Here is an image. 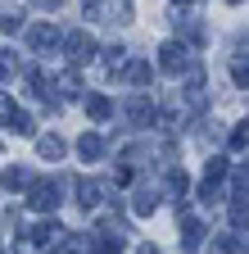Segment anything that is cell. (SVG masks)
<instances>
[{
    "instance_id": "obj_15",
    "label": "cell",
    "mask_w": 249,
    "mask_h": 254,
    "mask_svg": "<svg viewBox=\"0 0 249 254\" xmlns=\"http://www.w3.org/2000/svg\"><path fill=\"white\" fill-rule=\"evenodd\" d=\"M54 86H59V95H64V100H77V95H82V77H77V68H73V73H64Z\"/></svg>"
},
{
    "instance_id": "obj_20",
    "label": "cell",
    "mask_w": 249,
    "mask_h": 254,
    "mask_svg": "<svg viewBox=\"0 0 249 254\" xmlns=\"http://www.w3.org/2000/svg\"><path fill=\"white\" fill-rule=\"evenodd\" d=\"M0 32H5V37L23 32V14H18V9H5V14H0Z\"/></svg>"
},
{
    "instance_id": "obj_13",
    "label": "cell",
    "mask_w": 249,
    "mask_h": 254,
    "mask_svg": "<svg viewBox=\"0 0 249 254\" xmlns=\"http://www.w3.org/2000/svg\"><path fill=\"white\" fill-rule=\"evenodd\" d=\"M77 154L96 164V159H104V141H100L96 132H82V141H77Z\"/></svg>"
},
{
    "instance_id": "obj_10",
    "label": "cell",
    "mask_w": 249,
    "mask_h": 254,
    "mask_svg": "<svg viewBox=\"0 0 249 254\" xmlns=\"http://www.w3.org/2000/svg\"><path fill=\"white\" fill-rule=\"evenodd\" d=\"M181 245L186 250H199L204 245V222L199 218H181Z\"/></svg>"
},
{
    "instance_id": "obj_5",
    "label": "cell",
    "mask_w": 249,
    "mask_h": 254,
    "mask_svg": "<svg viewBox=\"0 0 249 254\" xmlns=\"http://www.w3.org/2000/svg\"><path fill=\"white\" fill-rule=\"evenodd\" d=\"M54 41H64V37H59V27L54 23H37V27H27V50H50Z\"/></svg>"
},
{
    "instance_id": "obj_6",
    "label": "cell",
    "mask_w": 249,
    "mask_h": 254,
    "mask_svg": "<svg viewBox=\"0 0 249 254\" xmlns=\"http://www.w3.org/2000/svg\"><path fill=\"white\" fill-rule=\"evenodd\" d=\"M159 200H163V195H159V186H136V195H132V213H136V218H149L154 209H159Z\"/></svg>"
},
{
    "instance_id": "obj_1",
    "label": "cell",
    "mask_w": 249,
    "mask_h": 254,
    "mask_svg": "<svg viewBox=\"0 0 249 254\" xmlns=\"http://www.w3.org/2000/svg\"><path fill=\"white\" fill-rule=\"evenodd\" d=\"M64 55H68L73 68H77V64H91V59H96V37H91V32H82V27L64 32Z\"/></svg>"
},
{
    "instance_id": "obj_18",
    "label": "cell",
    "mask_w": 249,
    "mask_h": 254,
    "mask_svg": "<svg viewBox=\"0 0 249 254\" xmlns=\"http://www.w3.org/2000/svg\"><path fill=\"white\" fill-rule=\"evenodd\" d=\"M240 250H245V245H240L236 236H213V241H208V254H240Z\"/></svg>"
},
{
    "instance_id": "obj_11",
    "label": "cell",
    "mask_w": 249,
    "mask_h": 254,
    "mask_svg": "<svg viewBox=\"0 0 249 254\" xmlns=\"http://www.w3.org/2000/svg\"><path fill=\"white\" fill-rule=\"evenodd\" d=\"M27 82H32V91H37V100L46 105V100H50V91H54V77H50V73H41L37 64H32V68H27Z\"/></svg>"
},
{
    "instance_id": "obj_27",
    "label": "cell",
    "mask_w": 249,
    "mask_h": 254,
    "mask_svg": "<svg viewBox=\"0 0 249 254\" xmlns=\"http://www.w3.org/2000/svg\"><path fill=\"white\" fill-rule=\"evenodd\" d=\"M136 254H159V245H149V241H145V245H141Z\"/></svg>"
},
{
    "instance_id": "obj_2",
    "label": "cell",
    "mask_w": 249,
    "mask_h": 254,
    "mask_svg": "<svg viewBox=\"0 0 249 254\" xmlns=\"http://www.w3.org/2000/svg\"><path fill=\"white\" fill-rule=\"evenodd\" d=\"M159 68L163 73H191V50H186V41H163L159 46Z\"/></svg>"
},
{
    "instance_id": "obj_8",
    "label": "cell",
    "mask_w": 249,
    "mask_h": 254,
    "mask_svg": "<svg viewBox=\"0 0 249 254\" xmlns=\"http://www.w3.org/2000/svg\"><path fill=\"white\" fill-rule=\"evenodd\" d=\"M73 195H77V200H73L77 209H96L100 195H104V186H96V182H77V186H73Z\"/></svg>"
},
{
    "instance_id": "obj_22",
    "label": "cell",
    "mask_w": 249,
    "mask_h": 254,
    "mask_svg": "<svg viewBox=\"0 0 249 254\" xmlns=\"http://www.w3.org/2000/svg\"><path fill=\"white\" fill-rule=\"evenodd\" d=\"M18 118V105H14V95L9 91H0V123H14Z\"/></svg>"
},
{
    "instance_id": "obj_12",
    "label": "cell",
    "mask_w": 249,
    "mask_h": 254,
    "mask_svg": "<svg viewBox=\"0 0 249 254\" xmlns=\"http://www.w3.org/2000/svg\"><path fill=\"white\" fill-rule=\"evenodd\" d=\"M113 114V100H109V95H86V118L91 123H104Z\"/></svg>"
},
{
    "instance_id": "obj_9",
    "label": "cell",
    "mask_w": 249,
    "mask_h": 254,
    "mask_svg": "<svg viewBox=\"0 0 249 254\" xmlns=\"http://www.w3.org/2000/svg\"><path fill=\"white\" fill-rule=\"evenodd\" d=\"M154 118H159V114H154V105L145 100V95H136V100L127 105V123H132V127H145V123H154Z\"/></svg>"
},
{
    "instance_id": "obj_26",
    "label": "cell",
    "mask_w": 249,
    "mask_h": 254,
    "mask_svg": "<svg viewBox=\"0 0 249 254\" xmlns=\"http://www.w3.org/2000/svg\"><path fill=\"white\" fill-rule=\"evenodd\" d=\"M37 5H41V9H59V5H64V0H37Z\"/></svg>"
},
{
    "instance_id": "obj_19",
    "label": "cell",
    "mask_w": 249,
    "mask_h": 254,
    "mask_svg": "<svg viewBox=\"0 0 249 254\" xmlns=\"http://www.w3.org/2000/svg\"><path fill=\"white\" fill-rule=\"evenodd\" d=\"M104 68H109V73L127 68V50H122V46H109V50H104Z\"/></svg>"
},
{
    "instance_id": "obj_25",
    "label": "cell",
    "mask_w": 249,
    "mask_h": 254,
    "mask_svg": "<svg viewBox=\"0 0 249 254\" xmlns=\"http://www.w3.org/2000/svg\"><path fill=\"white\" fill-rule=\"evenodd\" d=\"M191 190V182H186V173H172V195H186Z\"/></svg>"
},
{
    "instance_id": "obj_24",
    "label": "cell",
    "mask_w": 249,
    "mask_h": 254,
    "mask_svg": "<svg viewBox=\"0 0 249 254\" xmlns=\"http://www.w3.org/2000/svg\"><path fill=\"white\" fill-rule=\"evenodd\" d=\"M231 227H249V200H240L231 209Z\"/></svg>"
},
{
    "instance_id": "obj_3",
    "label": "cell",
    "mask_w": 249,
    "mask_h": 254,
    "mask_svg": "<svg viewBox=\"0 0 249 254\" xmlns=\"http://www.w3.org/2000/svg\"><path fill=\"white\" fill-rule=\"evenodd\" d=\"M27 204H32L37 213H54L59 209V182H37L32 190H27Z\"/></svg>"
},
{
    "instance_id": "obj_23",
    "label": "cell",
    "mask_w": 249,
    "mask_h": 254,
    "mask_svg": "<svg viewBox=\"0 0 249 254\" xmlns=\"http://www.w3.org/2000/svg\"><path fill=\"white\" fill-rule=\"evenodd\" d=\"M14 73H18V59H14L9 50H0V82H9Z\"/></svg>"
},
{
    "instance_id": "obj_21",
    "label": "cell",
    "mask_w": 249,
    "mask_h": 254,
    "mask_svg": "<svg viewBox=\"0 0 249 254\" xmlns=\"http://www.w3.org/2000/svg\"><path fill=\"white\" fill-rule=\"evenodd\" d=\"M9 132H14V136H32V132H37V123H32V114H18V118L9 123Z\"/></svg>"
},
{
    "instance_id": "obj_4",
    "label": "cell",
    "mask_w": 249,
    "mask_h": 254,
    "mask_svg": "<svg viewBox=\"0 0 249 254\" xmlns=\"http://www.w3.org/2000/svg\"><path fill=\"white\" fill-rule=\"evenodd\" d=\"M64 227H59V222L54 218H46V222H37V227H32V245H41V250H59V245H64Z\"/></svg>"
},
{
    "instance_id": "obj_14",
    "label": "cell",
    "mask_w": 249,
    "mask_h": 254,
    "mask_svg": "<svg viewBox=\"0 0 249 254\" xmlns=\"http://www.w3.org/2000/svg\"><path fill=\"white\" fill-rule=\"evenodd\" d=\"M122 77H127L132 86H145V82L154 77V64H145V59H136V64H127V68H122Z\"/></svg>"
},
{
    "instance_id": "obj_17",
    "label": "cell",
    "mask_w": 249,
    "mask_h": 254,
    "mask_svg": "<svg viewBox=\"0 0 249 254\" xmlns=\"http://www.w3.org/2000/svg\"><path fill=\"white\" fill-rule=\"evenodd\" d=\"M227 150H231V154H236V150H249V118L231 127V136H227Z\"/></svg>"
},
{
    "instance_id": "obj_16",
    "label": "cell",
    "mask_w": 249,
    "mask_h": 254,
    "mask_svg": "<svg viewBox=\"0 0 249 254\" xmlns=\"http://www.w3.org/2000/svg\"><path fill=\"white\" fill-rule=\"evenodd\" d=\"M37 154L54 164V159H64V141H59V136H41V141H37Z\"/></svg>"
},
{
    "instance_id": "obj_7",
    "label": "cell",
    "mask_w": 249,
    "mask_h": 254,
    "mask_svg": "<svg viewBox=\"0 0 249 254\" xmlns=\"http://www.w3.org/2000/svg\"><path fill=\"white\" fill-rule=\"evenodd\" d=\"M0 186H5V190H32V186H37V177H32V168L14 164V168L0 173Z\"/></svg>"
},
{
    "instance_id": "obj_28",
    "label": "cell",
    "mask_w": 249,
    "mask_h": 254,
    "mask_svg": "<svg viewBox=\"0 0 249 254\" xmlns=\"http://www.w3.org/2000/svg\"><path fill=\"white\" fill-rule=\"evenodd\" d=\"M231 5H236V0H231Z\"/></svg>"
}]
</instances>
